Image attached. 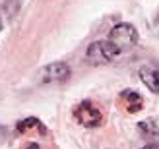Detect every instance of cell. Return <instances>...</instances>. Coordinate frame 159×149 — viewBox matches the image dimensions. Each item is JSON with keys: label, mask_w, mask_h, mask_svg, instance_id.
Returning a JSON list of instances; mask_svg holds the SVG:
<instances>
[{"label": "cell", "mask_w": 159, "mask_h": 149, "mask_svg": "<svg viewBox=\"0 0 159 149\" xmlns=\"http://www.w3.org/2000/svg\"><path fill=\"white\" fill-rule=\"evenodd\" d=\"M74 118L82 124L84 128H97L103 122V112L91 103V101H82V103L74 108Z\"/></svg>", "instance_id": "3957f363"}, {"label": "cell", "mask_w": 159, "mask_h": 149, "mask_svg": "<svg viewBox=\"0 0 159 149\" xmlns=\"http://www.w3.org/2000/svg\"><path fill=\"white\" fill-rule=\"evenodd\" d=\"M0 27H2V20H0Z\"/></svg>", "instance_id": "8fae6325"}, {"label": "cell", "mask_w": 159, "mask_h": 149, "mask_svg": "<svg viewBox=\"0 0 159 149\" xmlns=\"http://www.w3.org/2000/svg\"><path fill=\"white\" fill-rule=\"evenodd\" d=\"M70 66L66 62H52L41 70V81L43 83H64L70 80Z\"/></svg>", "instance_id": "277c9868"}, {"label": "cell", "mask_w": 159, "mask_h": 149, "mask_svg": "<svg viewBox=\"0 0 159 149\" xmlns=\"http://www.w3.org/2000/svg\"><path fill=\"white\" fill-rule=\"evenodd\" d=\"M109 41L116 46L118 52H126L130 50L132 46H136L140 41V35H138V29L132 25V23H118L113 29L109 31Z\"/></svg>", "instance_id": "6da1fadb"}, {"label": "cell", "mask_w": 159, "mask_h": 149, "mask_svg": "<svg viewBox=\"0 0 159 149\" xmlns=\"http://www.w3.org/2000/svg\"><path fill=\"white\" fill-rule=\"evenodd\" d=\"M23 149H39V145H37V143H27Z\"/></svg>", "instance_id": "30bf717a"}, {"label": "cell", "mask_w": 159, "mask_h": 149, "mask_svg": "<svg viewBox=\"0 0 159 149\" xmlns=\"http://www.w3.org/2000/svg\"><path fill=\"white\" fill-rule=\"evenodd\" d=\"M31 126H35V128H41V130H45V126L41 122H39L35 116H29V118H25V120H21L20 124H18V132H27V128H31Z\"/></svg>", "instance_id": "ba28073f"}, {"label": "cell", "mask_w": 159, "mask_h": 149, "mask_svg": "<svg viewBox=\"0 0 159 149\" xmlns=\"http://www.w3.org/2000/svg\"><path fill=\"white\" fill-rule=\"evenodd\" d=\"M142 149H159V142H155V143H148V145H144Z\"/></svg>", "instance_id": "9c48e42d"}, {"label": "cell", "mask_w": 159, "mask_h": 149, "mask_svg": "<svg viewBox=\"0 0 159 149\" xmlns=\"http://www.w3.org/2000/svg\"><path fill=\"white\" fill-rule=\"evenodd\" d=\"M120 103L124 105V108L128 112H138V111H142V107H144V99H142V95L138 91L124 89L120 93Z\"/></svg>", "instance_id": "5b68a950"}, {"label": "cell", "mask_w": 159, "mask_h": 149, "mask_svg": "<svg viewBox=\"0 0 159 149\" xmlns=\"http://www.w3.org/2000/svg\"><path fill=\"white\" fill-rule=\"evenodd\" d=\"M138 130H140V136H144L146 139H153L159 138V128L153 120H142L138 124Z\"/></svg>", "instance_id": "52a82bcc"}, {"label": "cell", "mask_w": 159, "mask_h": 149, "mask_svg": "<svg viewBox=\"0 0 159 149\" xmlns=\"http://www.w3.org/2000/svg\"><path fill=\"white\" fill-rule=\"evenodd\" d=\"M118 54L120 52L116 50V46L111 43L109 39H105V41L91 43L89 46H87L85 56H87V62H91V64H107V62L115 60Z\"/></svg>", "instance_id": "7a4b0ae2"}, {"label": "cell", "mask_w": 159, "mask_h": 149, "mask_svg": "<svg viewBox=\"0 0 159 149\" xmlns=\"http://www.w3.org/2000/svg\"><path fill=\"white\" fill-rule=\"evenodd\" d=\"M140 80L152 93H159V70L157 68H142L140 70Z\"/></svg>", "instance_id": "8992f818"}]
</instances>
